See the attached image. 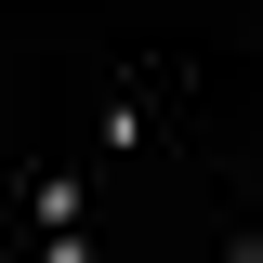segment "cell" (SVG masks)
I'll use <instances>...</instances> for the list:
<instances>
[{
  "instance_id": "6da1fadb",
  "label": "cell",
  "mask_w": 263,
  "mask_h": 263,
  "mask_svg": "<svg viewBox=\"0 0 263 263\" xmlns=\"http://www.w3.org/2000/svg\"><path fill=\"white\" fill-rule=\"evenodd\" d=\"M40 263H92V250H79V237H40Z\"/></svg>"
}]
</instances>
